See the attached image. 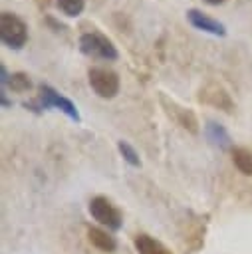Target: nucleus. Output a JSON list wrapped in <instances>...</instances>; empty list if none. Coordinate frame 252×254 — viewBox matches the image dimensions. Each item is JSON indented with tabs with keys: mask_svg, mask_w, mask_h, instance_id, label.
<instances>
[{
	"mask_svg": "<svg viewBox=\"0 0 252 254\" xmlns=\"http://www.w3.org/2000/svg\"><path fill=\"white\" fill-rule=\"evenodd\" d=\"M87 240L91 242V246H95L101 252H115V248H117L115 236H111L107 230L97 228V226H91L87 230Z\"/></svg>",
	"mask_w": 252,
	"mask_h": 254,
	"instance_id": "obj_7",
	"label": "nucleus"
},
{
	"mask_svg": "<svg viewBox=\"0 0 252 254\" xmlns=\"http://www.w3.org/2000/svg\"><path fill=\"white\" fill-rule=\"evenodd\" d=\"M206 4H210V6H218V4H222L224 0H204Z\"/></svg>",
	"mask_w": 252,
	"mask_h": 254,
	"instance_id": "obj_17",
	"label": "nucleus"
},
{
	"mask_svg": "<svg viewBox=\"0 0 252 254\" xmlns=\"http://www.w3.org/2000/svg\"><path fill=\"white\" fill-rule=\"evenodd\" d=\"M169 107H173L175 111H173V115H175V119H177V123L181 125V127H185V129H189L190 133H196L198 131V121H196V117H194V113L190 111V109H187V107H179L177 103H173L171 101V105Z\"/></svg>",
	"mask_w": 252,
	"mask_h": 254,
	"instance_id": "obj_12",
	"label": "nucleus"
},
{
	"mask_svg": "<svg viewBox=\"0 0 252 254\" xmlns=\"http://www.w3.org/2000/svg\"><path fill=\"white\" fill-rule=\"evenodd\" d=\"M6 87H10L12 91H18V93H24V91H28V89L32 87L30 75H28V73H24V71H16V73H10ZM6 87H4V89H6Z\"/></svg>",
	"mask_w": 252,
	"mask_h": 254,
	"instance_id": "obj_13",
	"label": "nucleus"
},
{
	"mask_svg": "<svg viewBox=\"0 0 252 254\" xmlns=\"http://www.w3.org/2000/svg\"><path fill=\"white\" fill-rule=\"evenodd\" d=\"M24 107L28 109H34V111H42V109H60L63 115H67L71 121L79 123L81 121V115L75 107V103L71 99H67L65 95H62L60 91H56L52 85L48 83H42L38 87V95L32 103H24Z\"/></svg>",
	"mask_w": 252,
	"mask_h": 254,
	"instance_id": "obj_1",
	"label": "nucleus"
},
{
	"mask_svg": "<svg viewBox=\"0 0 252 254\" xmlns=\"http://www.w3.org/2000/svg\"><path fill=\"white\" fill-rule=\"evenodd\" d=\"M87 81L93 93L101 99H113L119 93V75L109 67H89Z\"/></svg>",
	"mask_w": 252,
	"mask_h": 254,
	"instance_id": "obj_4",
	"label": "nucleus"
},
{
	"mask_svg": "<svg viewBox=\"0 0 252 254\" xmlns=\"http://www.w3.org/2000/svg\"><path fill=\"white\" fill-rule=\"evenodd\" d=\"M56 6L60 8L62 14L69 16V18H75L83 12L85 8V0H56Z\"/></svg>",
	"mask_w": 252,
	"mask_h": 254,
	"instance_id": "obj_14",
	"label": "nucleus"
},
{
	"mask_svg": "<svg viewBox=\"0 0 252 254\" xmlns=\"http://www.w3.org/2000/svg\"><path fill=\"white\" fill-rule=\"evenodd\" d=\"M0 40L10 50H22L28 42V26L14 12L0 14Z\"/></svg>",
	"mask_w": 252,
	"mask_h": 254,
	"instance_id": "obj_2",
	"label": "nucleus"
},
{
	"mask_svg": "<svg viewBox=\"0 0 252 254\" xmlns=\"http://www.w3.org/2000/svg\"><path fill=\"white\" fill-rule=\"evenodd\" d=\"M89 214L93 216V220H97L101 226H105L107 230H119L123 224V216L119 212V208L107 198V196H93L89 200Z\"/></svg>",
	"mask_w": 252,
	"mask_h": 254,
	"instance_id": "obj_5",
	"label": "nucleus"
},
{
	"mask_svg": "<svg viewBox=\"0 0 252 254\" xmlns=\"http://www.w3.org/2000/svg\"><path fill=\"white\" fill-rule=\"evenodd\" d=\"M0 103L2 107H12V101L6 97V89H0Z\"/></svg>",
	"mask_w": 252,
	"mask_h": 254,
	"instance_id": "obj_16",
	"label": "nucleus"
},
{
	"mask_svg": "<svg viewBox=\"0 0 252 254\" xmlns=\"http://www.w3.org/2000/svg\"><path fill=\"white\" fill-rule=\"evenodd\" d=\"M117 149H119V153H121V157H123V161H127L131 167H141V159H139V153L127 143V141H117Z\"/></svg>",
	"mask_w": 252,
	"mask_h": 254,
	"instance_id": "obj_15",
	"label": "nucleus"
},
{
	"mask_svg": "<svg viewBox=\"0 0 252 254\" xmlns=\"http://www.w3.org/2000/svg\"><path fill=\"white\" fill-rule=\"evenodd\" d=\"M200 99H204L206 103H212L214 107H218V109H222V111H226V113L232 111V101H230L228 93H226L222 87H218V85H208V87L200 93Z\"/></svg>",
	"mask_w": 252,
	"mask_h": 254,
	"instance_id": "obj_8",
	"label": "nucleus"
},
{
	"mask_svg": "<svg viewBox=\"0 0 252 254\" xmlns=\"http://www.w3.org/2000/svg\"><path fill=\"white\" fill-rule=\"evenodd\" d=\"M204 135H206V139L210 141V145H214V147H218V149H228V147L232 145L228 131L224 129V125H220V123H216V121H206V125H204Z\"/></svg>",
	"mask_w": 252,
	"mask_h": 254,
	"instance_id": "obj_9",
	"label": "nucleus"
},
{
	"mask_svg": "<svg viewBox=\"0 0 252 254\" xmlns=\"http://www.w3.org/2000/svg\"><path fill=\"white\" fill-rule=\"evenodd\" d=\"M187 20L192 28L200 30V32H206V34H212V36H226V26L222 22H218L216 18L208 16L206 12L198 10V8H189L187 10Z\"/></svg>",
	"mask_w": 252,
	"mask_h": 254,
	"instance_id": "obj_6",
	"label": "nucleus"
},
{
	"mask_svg": "<svg viewBox=\"0 0 252 254\" xmlns=\"http://www.w3.org/2000/svg\"><path fill=\"white\" fill-rule=\"evenodd\" d=\"M133 242H135L137 254H173L163 242L155 240V238L149 236V234H137Z\"/></svg>",
	"mask_w": 252,
	"mask_h": 254,
	"instance_id": "obj_10",
	"label": "nucleus"
},
{
	"mask_svg": "<svg viewBox=\"0 0 252 254\" xmlns=\"http://www.w3.org/2000/svg\"><path fill=\"white\" fill-rule=\"evenodd\" d=\"M79 50L87 58H97V60H107V62H113L119 56L113 42L107 36H103L101 32H95V30L83 32L79 36Z\"/></svg>",
	"mask_w": 252,
	"mask_h": 254,
	"instance_id": "obj_3",
	"label": "nucleus"
},
{
	"mask_svg": "<svg viewBox=\"0 0 252 254\" xmlns=\"http://www.w3.org/2000/svg\"><path fill=\"white\" fill-rule=\"evenodd\" d=\"M230 155H232L234 167H236L242 175L252 177V151H248V149H244V147H234V149L230 151Z\"/></svg>",
	"mask_w": 252,
	"mask_h": 254,
	"instance_id": "obj_11",
	"label": "nucleus"
}]
</instances>
